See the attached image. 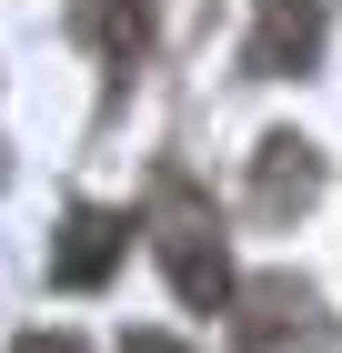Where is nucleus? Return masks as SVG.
Wrapping results in <instances>:
<instances>
[{
	"instance_id": "f257e3e1",
	"label": "nucleus",
	"mask_w": 342,
	"mask_h": 353,
	"mask_svg": "<svg viewBox=\"0 0 342 353\" xmlns=\"http://www.w3.org/2000/svg\"><path fill=\"white\" fill-rule=\"evenodd\" d=\"M151 252H161L171 293H182L191 313H232V303H242V283H232V232L211 222V202L182 182V172H161V192H151Z\"/></svg>"
},
{
	"instance_id": "f03ea898",
	"label": "nucleus",
	"mask_w": 342,
	"mask_h": 353,
	"mask_svg": "<svg viewBox=\"0 0 342 353\" xmlns=\"http://www.w3.org/2000/svg\"><path fill=\"white\" fill-rule=\"evenodd\" d=\"M232 343L242 353H332V313L312 303V283L262 272V283H242V303H232Z\"/></svg>"
},
{
	"instance_id": "7ed1b4c3",
	"label": "nucleus",
	"mask_w": 342,
	"mask_h": 353,
	"mask_svg": "<svg viewBox=\"0 0 342 353\" xmlns=\"http://www.w3.org/2000/svg\"><path fill=\"white\" fill-rule=\"evenodd\" d=\"M322 30H332V0H252V51H242V71L252 81H302L322 61Z\"/></svg>"
},
{
	"instance_id": "20e7f679",
	"label": "nucleus",
	"mask_w": 342,
	"mask_h": 353,
	"mask_svg": "<svg viewBox=\"0 0 342 353\" xmlns=\"http://www.w3.org/2000/svg\"><path fill=\"white\" fill-rule=\"evenodd\" d=\"M121 252H131V212L71 202V212H61V243H51V283H61V293H101Z\"/></svg>"
},
{
	"instance_id": "39448f33",
	"label": "nucleus",
	"mask_w": 342,
	"mask_h": 353,
	"mask_svg": "<svg viewBox=\"0 0 342 353\" xmlns=\"http://www.w3.org/2000/svg\"><path fill=\"white\" fill-rule=\"evenodd\" d=\"M312 192H322V152L302 132H272L262 152H252V212H262V222L312 212Z\"/></svg>"
},
{
	"instance_id": "423d86ee",
	"label": "nucleus",
	"mask_w": 342,
	"mask_h": 353,
	"mask_svg": "<svg viewBox=\"0 0 342 353\" xmlns=\"http://www.w3.org/2000/svg\"><path fill=\"white\" fill-rule=\"evenodd\" d=\"M71 30L101 51V71H141L151 61V0H71Z\"/></svg>"
},
{
	"instance_id": "0eeeda50",
	"label": "nucleus",
	"mask_w": 342,
	"mask_h": 353,
	"mask_svg": "<svg viewBox=\"0 0 342 353\" xmlns=\"http://www.w3.org/2000/svg\"><path fill=\"white\" fill-rule=\"evenodd\" d=\"M10 353H91V343H81V333H21Z\"/></svg>"
},
{
	"instance_id": "6e6552de",
	"label": "nucleus",
	"mask_w": 342,
	"mask_h": 353,
	"mask_svg": "<svg viewBox=\"0 0 342 353\" xmlns=\"http://www.w3.org/2000/svg\"><path fill=\"white\" fill-rule=\"evenodd\" d=\"M121 353H182V343H171V333H131Z\"/></svg>"
}]
</instances>
